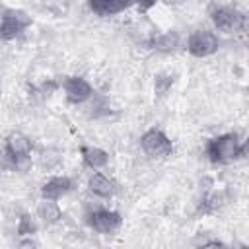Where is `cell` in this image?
<instances>
[{
    "mask_svg": "<svg viewBox=\"0 0 249 249\" xmlns=\"http://www.w3.org/2000/svg\"><path fill=\"white\" fill-rule=\"evenodd\" d=\"M247 47H249V41H247Z\"/></svg>",
    "mask_w": 249,
    "mask_h": 249,
    "instance_id": "23",
    "label": "cell"
},
{
    "mask_svg": "<svg viewBox=\"0 0 249 249\" xmlns=\"http://www.w3.org/2000/svg\"><path fill=\"white\" fill-rule=\"evenodd\" d=\"M60 161H62V156H60V152L54 150V148H47V150H43L41 156H39V165H41L45 171H51V169L58 167Z\"/></svg>",
    "mask_w": 249,
    "mask_h": 249,
    "instance_id": "17",
    "label": "cell"
},
{
    "mask_svg": "<svg viewBox=\"0 0 249 249\" xmlns=\"http://www.w3.org/2000/svg\"><path fill=\"white\" fill-rule=\"evenodd\" d=\"M239 158H243V160L249 161V136L245 138V142H243L241 148H239Z\"/></svg>",
    "mask_w": 249,
    "mask_h": 249,
    "instance_id": "20",
    "label": "cell"
},
{
    "mask_svg": "<svg viewBox=\"0 0 249 249\" xmlns=\"http://www.w3.org/2000/svg\"><path fill=\"white\" fill-rule=\"evenodd\" d=\"M86 222L91 230L99 231V233H113L121 228L123 218L117 210H109V208H95L91 212H88Z\"/></svg>",
    "mask_w": 249,
    "mask_h": 249,
    "instance_id": "6",
    "label": "cell"
},
{
    "mask_svg": "<svg viewBox=\"0 0 249 249\" xmlns=\"http://www.w3.org/2000/svg\"><path fill=\"white\" fill-rule=\"evenodd\" d=\"M37 243L33 241V239H23V241H19V247H35Z\"/></svg>",
    "mask_w": 249,
    "mask_h": 249,
    "instance_id": "21",
    "label": "cell"
},
{
    "mask_svg": "<svg viewBox=\"0 0 249 249\" xmlns=\"http://www.w3.org/2000/svg\"><path fill=\"white\" fill-rule=\"evenodd\" d=\"M62 88L66 91V99L74 105H80V103H86L88 99H91L93 95V88L91 84L82 78V76H68L64 82H62Z\"/></svg>",
    "mask_w": 249,
    "mask_h": 249,
    "instance_id": "8",
    "label": "cell"
},
{
    "mask_svg": "<svg viewBox=\"0 0 249 249\" xmlns=\"http://www.w3.org/2000/svg\"><path fill=\"white\" fill-rule=\"evenodd\" d=\"M74 187V181L66 175H54L51 179H47L43 185H41V196L43 198H53V200H58L62 198L64 195H68Z\"/></svg>",
    "mask_w": 249,
    "mask_h": 249,
    "instance_id": "9",
    "label": "cell"
},
{
    "mask_svg": "<svg viewBox=\"0 0 249 249\" xmlns=\"http://www.w3.org/2000/svg\"><path fill=\"white\" fill-rule=\"evenodd\" d=\"M212 21H214V27L224 33H235L243 29V14L230 6L216 8L212 12Z\"/></svg>",
    "mask_w": 249,
    "mask_h": 249,
    "instance_id": "7",
    "label": "cell"
},
{
    "mask_svg": "<svg viewBox=\"0 0 249 249\" xmlns=\"http://www.w3.org/2000/svg\"><path fill=\"white\" fill-rule=\"evenodd\" d=\"M156 2H158V0H134V4H138V8H140L142 12L150 10V8H152Z\"/></svg>",
    "mask_w": 249,
    "mask_h": 249,
    "instance_id": "19",
    "label": "cell"
},
{
    "mask_svg": "<svg viewBox=\"0 0 249 249\" xmlns=\"http://www.w3.org/2000/svg\"><path fill=\"white\" fill-rule=\"evenodd\" d=\"M140 148L148 158H156V160H161L173 154V142L161 128H156V126L148 128L140 136Z\"/></svg>",
    "mask_w": 249,
    "mask_h": 249,
    "instance_id": "2",
    "label": "cell"
},
{
    "mask_svg": "<svg viewBox=\"0 0 249 249\" xmlns=\"http://www.w3.org/2000/svg\"><path fill=\"white\" fill-rule=\"evenodd\" d=\"M239 140L235 132H226L220 136H214L206 144V156L212 163H230L239 158Z\"/></svg>",
    "mask_w": 249,
    "mask_h": 249,
    "instance_id": "1",
    "label": "cell"
},
{
    "mask_svg": "<svg viewBox=\"0 0 249 249\" xmlns=\"http://www.w3.org/2000/svg\"><path fill=\"white\" fill-rule=\"evenodd\" d=\"M88 189H89L95 196H99V198H111V196L115 195V191H117L115 181L109 179L107 175L99 173V171L91 173V177H89V181H88Z\"/></svg>",
    "mask_w": 249,
    "mask_h": 249,
    "instance_id": "11",
    "label": "cell"
},
{
    "mask_svg": "<svg viewBox=\"0 0 249 249\" xmlns=\"http://www.w3.org/2000/svg\"><path fill=\"white\" fill-rule=\"evenodd\" d=\"M37 218H39L45 226H53V224L60 222L62 210H60V206H58L56 200H53V198H43V200L37 204Z\"/></svg>",
    "mask_w": 249,
    "mask_h": 249,
    "instance_id": "13",
    "label": "cell"
},
{
    "mask_svg": "<svg viewBox=\"0 0 249 249\" xmlns=\"http://www.w3.org/2000/svg\"><path fill=\"white\" fill-rule=\"evenodd\" d=\"M132 4H134V0H88L89 10L101 18L121 14L124 10H128Z\"/></svg>",
    "mask_w": 249,
    "mask_h": 249,
    "instance_id": "10",
    "label": "cell"
},
{
    "mask_svg": "<svg viewBox=\"0 0 249 249\" xmlns=\"http://www.w3.org/2000/svg\"><path fill=\"white\" fill-rule=\"evenodd\" d=\"M222 206H224V193L222 191H208L202 195L198 210L202 214H212V212L220 210Z\"/></svg>",
    "mask_w": 249,
    "mask_h": 249,
    "instance_id": "15",
    "label": "cell"
},
{
    "mask_svg": "<svg viewBox=\"0 0 249 249\" xmlns=\"http://www.w3.org/2000/svg\"><path fill=\"white\" fill-rule=\"evenodd\" d=\"M19 237H31L37 233V224L29 214H21L18 220V228H16Z\"/></svg>",
    "mask_w": 249,
    "mask_h": 249,
    "instance_id": "18",
    "label": "cell"
},
{
    "mask_svg": "<svg viewBox=\"0 0 249 249\" xmlns=\"http://www.w3.org/2000/svg\"><path fill=\"white\" fill-rule=\"evenodd\" d=\"M31 23H33L31 16H27L23 10H16V8L4 10V14H2V25H0V37H2V41L16 39Z\"/></svg>",
    "mask_w": 249,
    "mask_h": 249,
    "instance_id": "4",
    "label": "cell"
},
{
    "mask_svg": "<svg viewBox=\"0 0 249 249\" xmlns=\"http://www.w3.org/2000/svg\"><path fill=\"white\" fill-rule=\"evenodd\" d=\"M154 51L160 53H173L179 47V35L175 31H165V33H156L150 43H148Z\"/></svg>",
    "mask_w": 249,
    "mask_h": 249,
    "instance_id": "14",
    "label": "cell"
},
{
    "mask_svg": "<svg viewBox=\"0 0 249 249\" xmlns=\"http://www.w3.org/2000/svg\"><path fill=\"white\" fill-rule=\"evenodd\" d=\"M80 154H82V161L86 167L89 169H101L109 163V154L103 150V148H97V146H82L80 148Z\"/></svg>",
    "mask_w": 249,
    "mask_h": 249,
    "instance_id": "12",
    "label": "cell"
},
{
    "mask_svg": "<svg viewBox=\"0 0 249 249\" xmlns=\"http://www.w3.org/2000/svg\"><path fill=\"white\" fill-rule=\"evenodd\" d=\"M218 49H220L218 37L212 31H206V29H198V31L191 33L189 39H187V51L196 58L212 56Z\"/></svg>",
    "mask_w": 249,
    "mask_h": 249,
    "instance_id": "5",
    "label": "cell"
},
{
    "mask_svg": "<svg viewBox=\"0 0 249 249\" xmlns=\"http://www.w3.org/2000/svg\"><path fill=\"white\" fill-rule=\"evenodd\" d=\"M33 150V142L29 136H25L23 132H10L6 136V158L12 160L16 169H23L29 163V156Z\"/></svg>",
    "mask_w": 249,
    "mask_h": 249,
    "instance_id": "3",
    "label": "cell"
},
{
    "mask_svg": "<svg viewBox=\"0 0 249 249\" xmlns=\"http://www.w3.org/2000/svg\"><path fill=\"white\" fill-rule=\"evenodd\" d=\"M173 82H175V76L169 74V72H160V74H156V76H154V93H156V97H165V95L169 93Z\"/></svg>",
    "mask_w": 249,
    "mask_h": 249,
    "instance_id": "16",
    "label": "cell"
},
{
    "mask_svg": "<svg viewBox=\"0 0 249 249\" xmlns=\"http://www.w3.org/2000/svg\"><path fill=\"white\" fill-rule=\"evenodd\" d=\"M245 33H249V14H243V29Z\"/></svg>",
    "mask_w": 249,
    "mask_h": 249,
    "instance_id": "22",
    "label": "cell"
}]
</instances>
